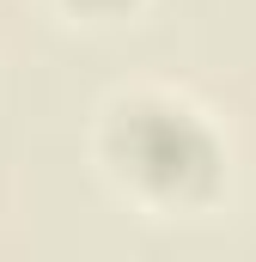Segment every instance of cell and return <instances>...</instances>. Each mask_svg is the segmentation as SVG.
Returning a JSON list of instances; mask_svg holds the SVG:
<instances>
[{
    "label": "cell",
    "instance_id": "cell-1",
    "mask_svg": "<svg viewBox=\"0 0 256 262\" xmlns=\"http://www.w3.org/2000/svg\"><path fill=\"white\" fill-rule=\"evenodd\" d=\"M98 159L116 189L153 213H201L226 189V146L214 122L171 92H128L104 110Z\"/></svg>",
    "mask_w": 256,
    "mask_h": 262
},
{
    "label": "cell",
    "instance_id": "cell-2",
    "mask_svg": "<svg viewBox=\"0 0 256 262\" xmlns=\"http://www.w3.org/2000/svg\"><path fill=\"white\" fill-rule=\"evenodd\" d=\"M67 12H79V18H122V12H134L140 0H61Z\"/></svg>",
    "mask_w": 256,
    "mask_h": 262
}]
</instances>
